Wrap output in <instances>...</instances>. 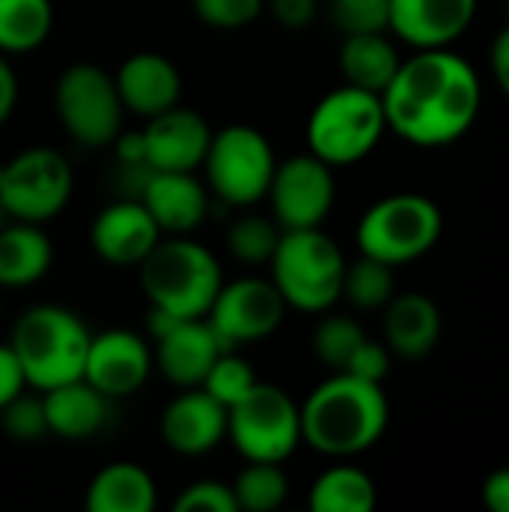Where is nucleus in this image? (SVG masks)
I'll list each match as a JSON object with an SVG mask.
<instances>
[{"label": "nucleus", "instance_id": "12", "mask_svg": "<svg viewBox=\"0 0 509 512\" xmlns=\"http://www.w3.org/2000/svg\"><path fill=\"white\" fill-rule=\"evenodd\" d=\"M267 198L273 222L282 231L321 228L336 201L333 168L315 153H300L285 162H276Z\"/></svg>", "mask_w": 509, "mask_h": 512}, {"label": "nucleus", "instance_id": "14", "mask_svg": "<svg viewBox=\"0 0 509 512\" xmlns=\"http://www.w3.org/2000/svg\"><path fill=\"white\" fill-rule=\"evenodd\" d=\"M153 372V351L132 330H105L90 336L84 381L108 399H126L138 393Z\"/></svg>", "mask_w": 509, "mask_h": 512}, {"label": "nucleus", "instance_id": "27", "mask_svg": "<svg viewBox=\"0 0 509 512\" xmlns=\"http://www.w3.org/2000/svg\"><path fill=\"white\" fill-rule=\"evenodd\" d=\"M378 504V489L372 477L354 465L327 468L309 489L312 512H372Z\"/></svg>", "mask_w": 509, "mask_h": 512}, {"label": "nucleus", "instance_id": "42", "mask_svg": "<svg viewBox=\"0 0 509 512\" xmlns=\"http://www.w3.org/2000/svg\"><path fill=\"white\" fill-rule=\"evenodd\" d=\"M114 144V156H117V165H147L144 159V135L141 129L138 132H123L111 141Z\"/></svg>", "mask_w": 509, "mask_h": 512}, {"label": "nucleus", "instance_id": "6", "mask_svg": "<svg viewBox=\"0 0 509 512\" xmlns=\"http://www.w3.org/2000/svg\"><path fill=\"white\" fill-rule=\"evenodd\" d=\"M387 117L378 93L342 84L330 90L309 114L306 144L330 168L363 162L384 138Z\"/></svg>", "mask_w": 509, "mask_h": 512}, {"label": "nucleus", "instance_id": "24", "mask_svg": "<svg viewBox=\"0 0 509 512\" xmlns=\"http://www.w3.org/2000/svg\"><path fill=\"white\" fill-rule=\"evenodd\" d=\"M159 492L153 477L135 462L105 465L87 486L84 507L90 512H153Z\"/></svg>", "mask_w": 509, "mask_h": 512}, {"label": "nucleus", "instance_id": "8", "mask_svg": "<svg viewBox=\"0 0 509 512\" xmlns=\"http://www.w3.org/2000/svg\"><path fill=\"white\" fill-rule=\"evenodd\" d=\"M201 168L207 189L219 201L231 207H252L267 198L276 171V153L261 129L249 123H231L213 132Z\"/></svg>", "mask_w": 509, "mask_h": 512}, {"label": "nucleus", "instance_id": "19", "mask_svg": "<svg viewBox=\"0 0 509 512\" xmlns=\"http://www.w3.org/2000/svg\"><path fill=\"white\" fill-rule=\"evenodd\" d=\"M156 342L153 366L162 372V378L180 390L201 387L204 375L210 372L213 360L228 351L207 318H183L174 321Z\"/></svg>", "mask_w": 509, "mask_h": 512}, {"label": "nucleus", "instance_id": "5", "mask_svg": "<svg viewBox=\"0 0 509 512\" xmlns=\"http://www.w3.org/2000/svg\"><path fill=\"white\" fill-rule=\"evenodd\" d=\"M345 267L348 261L342 249L321 228L282 231L270 258V282L291 309L324 315L342 297Z\"/></svg>", "mask_w": 509, "mask_h": 512}, {"label": "nucleus", "instance_id": "11", "mask_svg": "<svg viewBox=\"0 0 509 512\" xmlns=\"http://www.w3.org/2000/svg\"><path fill=\"white\" fill-rule=\"evenodd\" d=\"M72 168L51 147H27L0 165V207L15 222H51L72 198Z\"/></svg>", "mask_w": 509, "mask_h": 512}, {"label": "nucleus", "instance_id": "1", "mask_svg": "<svg viewBox=\"0 0 509 512\" xmlns=\"http://www.w3.org/2000/svg\"><path fill=\"white\" fill-rule=\"evenodd\" d=\"M381 102L390 132L414 147H447L477 123L483 84L456 51L426 48L399 63Z\"/></svg>", "mask_w": 509, "mask_h": 512}, {"label": "nucleus", "instance_id": "36", "mask_svg": "<svg viewBox=\"0 0 509 512\" xmlns=\"http://www.w3.org/2000/svg\"><path fill=\"white\" fill-rule=\"evenodd\" d=\"M267 0H192V12L216 30H240L264 12Z\"/></svg>", "mask_w": 509, "mask_h": 512}, {"label": "nucleus", "instance_id": "25", "mask_svg": "<svg viewBox=\"0 0 509 512\" xmlns=\"http://www.w3.org/2000/svg\"><path fill=\"white\" fill-rule=\"evenodd\" d=\"M54 261V246L42 225L15 222L0 225V288H27L39 282Z\"/></svg>", "mask_w": 509, "mask_h": 512}, {"label": "nucleus", "instance_id": "10", "mask_svg": "<svg viewBox=\"0 0 509 512\" xmlns=\"http://www.w3.org/2000/svg\"><path fill=\"white\" fill-rule=\"evenodd\" d=\"M54 111L66 135L81 147H108L123 129V99L114 75L93 63H72L57 75Z\"/></svg>", "mask_w": 509, "mask_h": 512}, {"label": "nucleus", "instance_id": "17", "mask_svg": "<svg viewBox=\"0 0 509 512\" xmlns=\"http://www.w3.org/2000/svg\"><path fill=\"white\" fill-rule=\"evenodd\" d=\"M480 0H390L387 30L417 51L450 48L474 24Z\"/></svg>", "mask_w": 509, "mask_h": 512}, {"label": "nucleus", "instance_id": "30", "mask_svg": "<svg viewBox=\"0 0 509 512\" xmlns=\"http://www.w3.org/2000/svg\"><path fill=\"white\" fill-rule=\"evenodd\" d=\"M396 267L378 261V258H369V255H360L354 264L345 267V279H342V297L363 309V312H375V309H384L393 294H396V276H393Z\"/></svg>", "mask_w": 509, "mask_h": 512}, {"label": "nucleus", "instance_id": "38", "mask_svg": "<svg viewBox=\"0 0 509 512\" xmlns=\"http://www.w3.org/2000/svg\"><path fill=\"white\" fill-rule=\"evenodd\" d=\"M345 372L363 378V381H375L381 384L390 375V348L384 342H372L369 336L363 339V345L351 354Z\"/></svg>", "mask_w": 509, "mask_h": 512}, {"label": "nucleus", "instance_id": "7", "mask_svg": "<svg viewBox=\"0 0 509 512\" xmlns=\"http://www.w3.org/2000/svg\"><path fill=\"white\" fill-rule=\"evenodd\" d=\"M444 234L441 207L420 192H396L375 201L357 222L360 255L390 267L411 264L435 249Z\"/></svg>", "mask_w": 509, "mask_h": 512}, {"label": "nucleus", "instance_id": "37", "mask_svg": "<svg viewBox=\"0 0 509 512\" xmlns=\"http://www.w3.org/2000/svg\"><path fill=\"white\" fill-rule=\"evenodd\" d=\"M177 512H237V501L228 483L219 480H195L189 483L177 501H174Z\"/></svg>", "mask_w": 509, "mask_h": 512}, {"label": "nucleus", "instance_id": "9", "mask_svg": "<svg viewBox=\"0 0 509 512\" xmlns=\"http://www.w3.org/2000/svg\"><path fill=\"white\" fill-rule=\"evenodd\" d=\"M225 438L246 462L282 465L303 444L300 405L276 384H255L237 405L228 408Z\"/></svg>", "mask_w": 509, "mask_h": 512}, {"label": "nucleus", "instance_id": "29", "mask_svg": "<svg viewBox=\"0 0 509 512\" xmlns=\"http://www.w3.org/2000/svg\"><path fill=\"white\" fill-rule=\"evenodd\" d=\"M288 477L276 462H249L231 483L237 510L273 512L288 498Z\"/></svg>", "mask_w": 509, "mask_h": 512}, {"label": "nucleus", "instance_id": "28", "mask_svg": "<svg viewBox=\"0 0 509 512\" xmlns=\"http://www.w3.org/2000/svg\"><path fill=\"white\" fill-rule=\"evenodd\" d=\"M54 27L51 0H0V54L36 51Z\"/></svg>", "mask_w": 509, "mask_h": 512}, {"label": "nucleus", "instance_id": "26", "mask_svg": "<svg viewBox=\"0 0 509 512\" xmlns=\"http://www.w3.org/2000/svg\"><path fill=\"white\" fill-rule=\"evenodd\" d=\"M402 57L396 45L387 39V30H372V33H345L342 48H339V69L345 84L369 90V93H384L387 84L393 81Z\"/></svg>", "mask_w": 509, "mask_h": 512}, {"label": "nucleus", "instance_id": "44", "mask_svg": "<svg viewBox=\"0 0 509 512\" xmlns=\"http://www.w3.org/2000/svg\"><path fill=\"white\" fill-rule=\"evenodd\" d=\"M489 63H492V75H495L498 87L509 99V24L495 36L492 51H489Z\"/></svg>", "mask_w": 509, "mask_h": 512}, {"label": "nucleus", "instance_id": "41", "mask_svg": "<svg viewBox=\"0 0 509 512\" xmlns=\"http://www.w3.org/2000/svg\"><path fill=\"white\" fill-rule=\"evenodd\" d=\"M483 507L492 512H509V468H498L483 483Z\"/></svg>", "mask_w": 509, "mask_h": 512}, {"label": "nucleus", "instance_id": "21", "mask_svg": "<svg viewBox=\"0 0 509 512\" xmlns=\"http://www.w3.org/2000/svg\"><path fill=\"white\" fill-rule=\"evenodd\" d=\"M117 93L123 99V108L138 117L162 114L174 105H180L183 96V78L180 69L156 51H138L120 63L114 72Z\"/></svg>", "mask_w": 509, "mask_h": 512}, {"label": "nucleus", "instance_id": "34", "mask_svg": "<svg viewBox=\"0 0 509 512\" xmlns=\"http://www.w3.org/2000/svg\"><path fill=\"white\" fill-rule=\"evenodd\" d=\"M0 429L18 444H33V441L45 438L48 423H45L42 396H30L27 390H21L15 399H9L0 408Z\"/></svg>", "mask_w": 509, "mask_h": 512}, {"label": "nucleus", "instance_id": "3", "mask_svg": "<svg viewBox=\"0 0 509 512\" xmlns=\"http://www.w3.org/2000/svg\"><path fill=\"white\" fill-rule=\"evenodd\" d=\"M90 336L93 333L72 309L42 303L18 315L9 348L24 372L27 387L45 393L84 375Z\"/></svg>", "mask_w": 509, "mask_h": 512}, {"label": "nucleus", "instance_id": "35", "mask_svg": "<svg viewBox=\"0 0 509 512\" xmlns=\"http://www.w3.org/2000/svg\"><path fill=\"white\" fill-rule=\"evenodd\" d=\"M330 15L342 27V33L387 30L390 0H330Z\"/></svg>", "mask_w": 509, "mask_h": 512}, {"label": "nucleus", "instance_id": "33", "mask_svg": "<svg viewBox=\"0 0 509 512\" xmlns=\"http://www.w3.org/2000/svg\"><path fill=\"white\" fill-rule=\"evenodd\" d=\"M255 384H258V378H255V372H252L249 360H243V357L237 354V348H228V351H222V354L213 360L210 372H207L204 381H201V390H207L219 405L231 408V405H237Z\"/></svg>", "mask_w": 509, "mask_h": 512}, {"label": "nucleus", "instance_id": "13", "mask_svg": "<svg viewBox=\"0 0 509 512\" xmlns=\"http://www.w3.org/2000/svg\"><path fill=\"white\" fill-rule=\"evenodd\" d=\"M285 312L288 303L270 279L246 276L237 282H222L204 318L225 348H240L273 336Z\"/></svg>", "mask_w": 509, "mask_h": 512}, {"label": "nucleus", "instance_id": "39", "mask_svg": "<svg viewBox=\"0 0 509 512\" xmlns=\"http://www.w3.org/2000/svg\"><path fill=\"white\" fill-rule=\"evenodd\" d=\"M267 3L273 18L288 30L309 27L318 15V0H267Z\"/></svg>", "mask_w": 509, "mask_h": 512}, {"label": "nucleus", "instance_id": "18", "mask_svg": "<svg viewBox=\"0 0 509 512\" xmlns=\"http://www.w3.org/2000/svg\"><path fill=\"white\" fill-rule=\"evenodd\" d=\"M225 432L228 408L201 387H189L174 396L159 420V435L177 456H204L225 441Z\"/></svg>", "mask_w": 509, "mask_h": 512}, {"label": "nucleus", "instance_id": "40", "mask_svg": "<svg viewBox=\"0 0 509 512\" xmlns=\"http://www.w3.org/2000/svg\"><path fill=\"white\" fill-rule=\"evenodd\" d=\"M21 390H27V381H24V372H21L15 354L6 342V345H0V408L9 399H15Z\"/></svg>", "mask_w": 509, "mask_h": 512}, {"label": "nucleus", "instance_id": "15", "mask_svg": "<svg viewBox=\"0 0 509 512\" xmlns=\"http://www.w3.org/2000/svg\"><path fill=\"white\" fill-rule=\"evenodd\" d=\"M141 135L144 159L153 171H198L207 156L213 129L198 111L174 105L147 117Z\"/></svg>", "mask_w": 509, "mask_h": 512}, {"label": "nucleus", "instance_id": "16", "mask_svg": "<svg viewBox=\"0 0 509 512\" xmlns=\"http://www.w3.org/2000/svg\"><path fill=\"white\" fill-rule=\"evenodd\" d=\"M159 240L162 231L138 198L114 201L90 222V249L111 267H138Z\"/></svg>", "mask_w": 509, "mask_h": 512}, {"label": "nucleus", "instance_id": "32", "mask_svg": "<svg viewBox=\"0 0 509 512\" xmlns=\"http://www.w3.org/2000/svg\"><path fill=\"white\" fill-rule=\"evenodd\" d=\"M363 339L366 333L351 315H324L312 333V351L327 369L345 372L351 354L363 345Z\"/></svg>", "mask_w": 509, "mask_h": 512}, {"label": "nucleus", "instance_id": "4", "mask_svg": "<svg viewBox=\"0 0 509 512\" xmlns=\"http://www.w3.org/2000/svg\"><path fill=\"white\" fill-rule=\"evenodd\" d=\"M141 291L153 309L174 318H204L222 288L219 258L186 237H162L138 264Z\"/></svg>", "mask_w": 509, "mask_h": 512}, {"label": "nucleus", "instance_id": "20", "mask_svg": "<svg viewBox=\"0 0 509 512\" xmlns=\"http://www.w3.org/2000/svg\"><path fill=\"white\" fill-rule=\"evenodd\" d=\"M162 237H186L207 219L210 192L195 171H153L138 198Z\"/></svg>", "mask_w": 509, "mask_h": 512}, {"label": "nucleus", "instance_id": "22", "mask_svg": "<svg viewBox=\"0 0 509 512\" xmlns=\"http://www.w3.org/2000/svg\"><path fill=\"white\" fill-rule=\"evenodd\" d=\"M444 321L432 297L420 291L393 294L384 306V345L402 360H423L435 351Z\"/></svg>", "mask_w": 509, "mask_h": 512}, {"label": "nucleus", "instance_id": "45", "mask_svg": "<svg viewBox=\"0 0 509 512\" xmlns=\"http://www.w3.org/2000/svg\"><path fill=\"white\" fill-rule=\"evenodd\" d=\"M504 15H507V24H509V0H504Z\"/></svg>", "mask_w": 509, "mask_h": 512}, {"label": "nucleus", "instance_id": "43", "mask_svg": "<svg viewBox=\"0 0 509 512\" xmlns=\"http://www.w3.org/2000/svg\"><path fill=\"white\" fill-rule=\"evenodd\" d=\"M15 105H18V75L12 63L0 54V126L12 117Z\"/></svg>", "mask_w": 509, "mask_h": 512}, {"label": "nucleus", "instance_id": "23", "mask_svg": "<svg viewBox=\"0 0 509 512\" xmlns=\"http://www.w3.org/2000/svg\"><path fill=\"white\" fill-rule=\"evenodd\" d=\"M108 405H111V399L102 396L84 378L66 381V384L42 393L48 432L57 438H66V441H84V438H93L96 432H102V426L108 420Z\"/></svg>", "mask_w": 509, "mask_h": 512}, {"label": "nucleus", "instance_id": "31", "mask_svg": "<svg viewBox=\"0 0 509 512\" xmlns=\"http://www.w3.org/2000/svg\"><path fill=\"white\" fill-rule=\"evenodd\" d=\"M279 237H282V228L273 222V216H258V213H243L231 222L228 228V252L246 264V267H261V264H270L276 246H279Z\"/></svg>", "mask_w": 509, "mask_h": 512}, {"label": "nucleus", "instance_id": "2", "mask_svg": "<svg viewBox=\"0 0 509 512\" xmlns=\"http://www.w3.org/2000/svg\"><path fill=\"white\" fill-rule=\"evenodd\" d=\"M390 423V402L375 381L333 372L300 405L303 444L330 459H351L372 450Z\"/></svg>", "mask_w": 509, "mask_h": 512}]
</instances>
